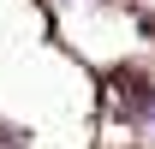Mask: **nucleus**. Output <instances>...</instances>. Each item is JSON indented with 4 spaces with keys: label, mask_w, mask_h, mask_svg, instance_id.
Returning <instances> with one entry per match:
<instances>
[{
    "label": "nucleus",
    "mask_w": 155,
    "mask_h": 149,
    "mask_svg": "<svg viewBox=\"0 0 155 149\" xmlns=\"http://www.w3.org/2000/svg\"><path fill=\"white\" fill-rule=\"evenodd\" d=\"M143 125H149V137H155V108H149V119H143Z\"/></svg>",
    "instance_id": "1"
}]
</instances>
